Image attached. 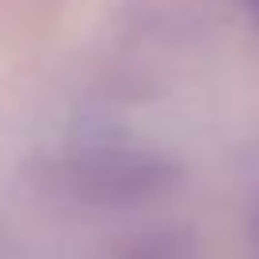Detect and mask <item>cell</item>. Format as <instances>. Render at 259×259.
I'll return each instance as SVG.
<instances>
[{"label":"cell","instance_id":"cell-1","mask_svg":"<svg viewBox=\"0 0 259 259\" xmlns=\"http://www.w3.org/2000/svg\"><path fill=\"white\" fill-rule=\"evenodd\" d=\"M122 259H198V251L179 233H153V236H141Z\"/></svg>","mask_w":259,"mask_h":259}]
</instances>
